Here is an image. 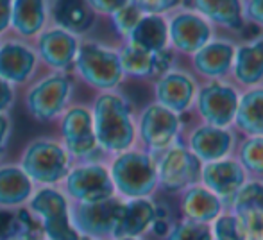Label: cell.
Listing matches in <instances>:
<instances>
[{
  "mask_svg": "<svg viewBox=\"0 0 263 240\" xmlns=\"http://www.w3.org/2000/svg\"><path fill=\"white\" fill-rule=\"evenodd\" d=\"M97 143L106 156H115L138 145L136 113L122 91H99L90 104Z\"/></svg>",
  "mask_w": 263,
  "mask_h": 240,
  "instance_id": "1",
  "label": "cell"
},
{
  "mask_svg": "<svg viewBox=\"0 0 263 240\" xmlns=\"http://www.w3.org/2000/svg\"><path fill=\"white\" fill-rule=\"evenodd\" d=\"M107 169H109V176L113 181L115 194L124 201L156 195V158L143 151L142 147L136 145L133 149L111 156L107 161Z\"/></svg>",
  "mask_w": 263,
  "mask_h": 240,
  "instance_id": "2",
  "label": "cell"
},
{
  "mask_svg": "<svg viewBox=\"0 0 263 240\" xmlns=\"http://www.w3.org/2000/svg\"><path fill=\"white\" fill-rule=\"evenodd\" d=\"M76 77L72 72H47L25 86L24 108L32 120L52 124L72 104Z\"/></svg>",
  "mask_w": 263,
  "mask_h": 240,
  "instance_id": "3",
  "label": "cell"
},
{
  "mask_svg": "<svg viewBox=\"0 0 263 240\" xmlns=\"http://www.w3.org/2000/svg\"><path fill=\"white\" fill-rule=\"evenodd\" d=\"M72 76L97 94L118 90L125 81L117 47H109L97 40H81Z\"/></svg>",
  "mask_w": 263,
  "mask_h": 240,
  "instance_id": "4",
  "label": "cell"
},
{
  "mask_svg": "<svg viewBox=\"0 0 263 240\" xmlns=\"http://www.w3.org/2000/svg\"><path fill=\"white\" fill-rule=\"evenodd\" d=\"M16 163L36 187H59L73 160L59 138L40 136L24 147Z\"/></svg>",
  "mask_w": 263,
  "mask_h": 240,
  "instance_id": "5",
  "label": "cell"
},
{
  "mask_svg": "<svg viewBox=\"0 0 263 240\" xmlns=\"http://www.w3.org/2000/svg\"><path fill=\"white\" fill-rule=\"evenodd\" d=\"M70 199L59 187H38L27 202L43 240H81L70 213Z\"/></svg>",
  "mask_w": 263,
  "mask_h": 240,
  "instance_id": "6",
  "label": "cell"
},
{
  "mask_svg": "<svg viewBox=\"0 0 263 240\" xmlns=\"http://www.w3.org/2000/svg\"><path fill=\"white\" fill-rule=\"evenodd\" d=\"M184 117L176 115L158 102H149L136 113V142L138 147L154 158L165 153L181 140L184 131Z\"/></svg>",
  "mask_w": 263,
  "mask_h": 240,
  "instance_id": "7",
  "label": "cell"
},
{
  "mask_svg": "<svg viewBox=\"0 0 263 240\" xmlns=\"http://www.w3.org/2000/svg\"><path fill=\"white\" fill-rule=\"evenodd\" d=\"M58 138L70 153L73 163L76 161H104V163L109 161V156L102 153L95 138L90 106L70 104L58 120Z\"/></svg>",
  "mask_w": 263,
  "mask_h": 240,
  "instance_id": "8",
  "label": "cell"
},
{
  "mask_svg": "<svg viewBox=\"0 0 263 240\" xmlns=\"http://www.w3.org/2000/svg\"><path fill=\"white\" fill-rule=\"evenodd\" d=\"M240 91L231 79L201 81L194 104L199 122L217 127H233Z\"/></svg>",
  "mask_w": 263,
  "mask_h": 240,
  "instance_id": "9",
  "label": "cell"
},
{
  "mask_svg": "<svg viewBox=\"0 0 263 240\" xmlns=\"http://www.w3.org/2000/svg\"><path fill=\"white\" fill-rule=\"evenodd\" d=\"M158 167V190L168 195H179L186 188L201 183L202 161L177 140L165 153L156 156Z\"/></svg>",
  "mask_w": 263,
  "mask_h": 240,
  "instance_id": "10",
  "label": "cell"
},
{
  "mask_svg": "<svg viewBox=\"0 0 263 240\" xmlns=\"http://www.w3.org/2000/svg\"><path fill=\"white\" fill-rule=\"evenodd\" d=\"M59 188L70 202H97L117 195L104 161H76Z\"/></svg>",
  "mask_w": 263,
  "mask_h": 240,
  "instance_id": "11",
  "label": "cell"
},
{
  "mask_svg": "<svg viewBox=\"0 0 263 240\" xmlns=\"http://www.w3.org/2000/svg\"><path fill=\"white\" fill-rule=\"evenodd\" d=\"M124 199L113 195L97 202H72V223L81 237L93 240H113L117 237Z\"/></svg>",
  "mask_w": 263,
  "mask_h": 240,
  "instance_id": "12",
  "label": "cell"
},
{
  "mask_svg": "<svg viewBox=\"0 0 263 240\" xmlns=\"http://www.w3.org/2000/svg\"><path fill=\"white\" fill-rule=\"evenodd\" d=\"M166 22L170 49L177 56H194L199 49H202L217 36V29L192 9L179 7L174 13L166 14Z\"/></svg>",
  "mask_w": 263,
  "mask_h": 240,
  "instance_id": "13",
  "label": "cell"
},
{
  "mask_svg": "<svg viewBox=\"0 0 263 240\" xmlns=\"http://www.w3.org/2000/svg\"><path fill=\"white\" fill-rule=\"evenodd\" d=\"M199 84L201 81L194 76L192 70L176 66L170 72L158 77L156 81H153L154 102L174 112L176 115L186 117L194 113Z\"/></svg>",
  "mask_w": 263,
  "mask_h": 240,
  "instance_id": "14",
  "label": "cell"
},
{
  "mask_svg": "<svg viewBox=\"0 0 263 240\" xmlns=\"http://www.w3.org/2000/svg\"><path fill=\"white\" fill-rule=\"evenodd\" d=\"M238 138V133L233 127H217V125H208L202 122L192 127H184L183 136H181L184 145L202 163L235 156Z\"/></svg>",
  "mask_w": 263,
  "mask_h": 240,
  "instance_id": "15",
  "label": "cell"
},
{
  "mask_svg": "<svg viewBox=\"0 0 263 240\" xmlns=\"http://www.w3.org/2000/svg\"><path fill=\"white\" fill-rule=\"evenodd\" d=\"M81 40L83 38L68 31L47 25L31 43L36 50L40 65L49 68V72H72Z\"/></svg>",
  "mask_w": 263,
  "mask_h": 240,
  "instance_id": "16",
  "label": "cell"
},
{
  "mask_svg": "<svg viewBox=\"0 0 263 240\" xmlns=\"http://www.w3.org/2000/svg\"><path fill=\"white\" fill-rule=\"evenodd\" d=\"M40 60L31 42L20 38L0 40V77L14 88L27 86L36 76Z\"/></svg>",
  "mask_w": 263,
  "mask_h": 240,
  "instance_id": "17",
  "label": "cell"
},
{
  "mask_svg": "<svg viewBox=\"0 0 263 240\" xmlns=\"http://www.w3.org/2000/svg\"><path fill=\"white\" fill-rule=\"evenodd\" d=\"M235 40L215 36L211 42L190 56V70L199 81L229 79L236 50Z\"/></svg>",
  "mask_w": 263,
  "mask_h": 240,
  "instance_id": "18",
  "label": "cell"
},
{
  "mask_svg": "<svg viewBox=\"0 0 263 240\" xmlns=\"http://www.w3.org/2000/svg\"><path fill=\"white\" fill-rule=\"evenodd\" d=\"M247 179L249 176L235 156L202 163L201 169V184H204L208 190L222 199L226 210Z\"/></svg>",
  "mask_w": 263,
  "mask_h": 240,
  "instance_id": "19",
  "label": "cell"
},
{
  "mask_svg": "<svg viewBox=\"0 0 263 240\" xmlns=\"http://www.w3.org/2000/svg\"><path fill=\"white\" fill-rule=\"evenodd\" d=\"M229 79L240 90L263 84V32L236 43Z\"/></svg>",
  "mask_w": 263,
  "mask_h": 240,
  "instance_id": "20",
  "label": "cell"
},
{
  "mask_svg": "<svg viewBox=\"0 0 263 240\" xmlns=\"http://www.w3.org/2000/svg\"><path fill=\"white\" fill-rule=\"evenodd\" d=\"M243 2L246 0H181V7L201 14L215 29L240 32L247 25Z\"/></svg>",
  "mask_w": 263,
  "mask_h": 240,
  "instance_id": "21",
  "label": "cell"
},
{
  "mask_svg": "<svg viewBox=\"0 0 263 240\" xmlns=\"http://www.w3.org/2000/svg\"><path fill=\"white\" fill-rule=\"evenodd\" d=\"M97 14L86 0H49V24L83 38L95 25Z\"/></svg>",
  "mask_w": 263,
  "mask_h": 240,
  "instance_id": "22",
  "label": "cell"
},
{
  "mask_svg": "<svg viewBox=\"0 0 263 240\" xmlns=\"http://www.w3.org/2000/svg\"><path fill=\"white\" fill-rule=\"evenodd\" d=\"M49 25V0H13L11 29L14 38L32 42Z\"/></svg>",
  "mask_w": 263,
  "mask_h": 240,
  "instance_id": "23",
  "label": "cell"
},
{
  "mask_svg": "<svg viewBox=\"0 0 263 240\" xmlns=\"http://www.w3.org/2000/svg\"><path fill=\"white\" fill-rule=\"evenodd\" d=\"M226 205L220 197L213 194L204 184L197 183L194 187L186 188L179 194V212L181 219L194 220L201 224H211L222 212Z\"/></svg>",
  "mask_w": 263,
  "mask_h": 240,
  "instance_id": "24",
  "label": "cell"
},
{
  "mask_svg": "<svg viewBox=\"0 0 263 240\" xmlns=\"http://www.w3.org/2000/svg\"><path fill=\"white\" fill-rule=\"evenodd\" d=\"M158 202L154 197H140L124 201L120 223L115 238H145L156 219Z\"/></svg>",
  "mask_w": 263,
  "mask_h": 240,
  "instance_id": "25",
  "label": "cell"
},
{
  "mask_svg": "<svg viewBox=\"0 0 263 240\" xmlns=\"http://www.w3.org/2000/svg\"><path fill=\"white\" fill-rule=\"evenodd\" d=\"M36 188L18 163H0V208L16 210L27 206Z\"/></svg>",
  "mask_w": 263,
  "mask_h": 240,
  "instance_id": "26",
  "label": "cell"
},
{
  "mask_svg": "<svg viewBox=\"0 0 263 240\" xmlns=\"http://www.w3.org/2000/svg\"><path fill=\"white\" fill-rule=\"evenodd\" d=\"M233 129L238 136H263V84L240 91Z\"/></svg>",
  "mask_w": 263,
  "mask_h": 240,
  "instance_id": "27",
  "label": "cell"
},
{
  "mask_svg": "<svg viewBox=\"0 0 263 240\" xmlns=\"http://www.w3.org/2000/svg\"><path fill=\"white\" fill-rule=\"evenodd\" d=\"M125 42L153 54L168 49L170 42L166 16L165 14H143Z\"/></svg>",
  "mask_w": 263,
  "mask_h": 240,
  "instance_id": "28",
  "label": "cell"
},
{
  "mask_svg": "<svg viewBox=\"0 0 263 240\" xmlns=\"http://www.w3.org/2000/svg\"><path fill=\"white\" fill-rule=\"evenodd\" d=\"M118 60H120L122 73L125 79L138 81V83H153L156 79L154 72V54L140 49L129 42H120L117 47Z\"/></svg>",
  "mask_w": 263,
  "mask_h": 240,
  "instance_id": "29",
  "label": "cell"
},
{
  "mask_svg": "<svg viewBox=\"0 0 263 240\" xmlns=\"http://www.w3.org/2000/svg\"><path fill=\"white\" fill-rule=\"evenodd\" d=\"M235 158L249 178H263V136H240Z\"/></svg>",
  "mask_w": 263,
  "mask_h": 240,
  "instance_id": "30",
  "label": "cell"
},
{
  "mask_svg": "<svg viewBox=\"0 0 263 240\" xmlns=\"http://www.w3.org/2000/svg\"><path fill=\"white\" fill-rule=\"evenodd\" d=\"M249 208L263 210V178L247 179L228 206V210H231V212H240V210Z\"/></svg>",
  "mask_w": 263,
  "mask_h": 240,
  "instance_id": "31",
  "label": "cell"
},
{
  "mask_svg": "<svg viewBox=\"0 0 263 240\" xmlns=\"http://www.w3.org/2000/svg\"><path fill=\"white\" fill-rule=\"evenodd\" d=\"M142 16H143L142 11H140L138 7L129 0L124 7H120L118 11H115L107 20H109L111 29L115 31V34L120 38V42H125Z\"/></svg>",
  "mask_w": 263,
  "mask_h": 240,
  "instance_id": "32",
  "label": "cell"
},
{
  "mask_svg": "<svg viewBox=\"0 0 263 240\" xmlns=\"http://www.w3.org/2000/svg\"><path fill=\"white\" fill-rule=\"evenodd\" d=\"M165 240H213V233H211L210 224L177 219L174 220L172 230Z\"/></svg>",
  "mask_w": 263,
  "mask_h": 240,
  "instance_id": "33",
  "label": "cell"
},
{
  "mask_svg": "<svg viewBox=\"0 0 263 240\" xmlns=\"http://www.w3.org/2000/svg\"><path fill=\"white\" fill-rule=\"evenodd\" d=\"M210 226L213 240H243L238 217L231 210H224L222 215H218Z\"/></svg>",
  "mask_w": 263,
  "mask_h": 240,
  "instance_id": "34",
  "label": "cell"
},
{
  "mask_svg": "<svg viewBox=\"0 0 263 240\" xmlns=\"http://www.w3.org/2000/svg\"><path fill=\"white\" fill-rule=\"evenodd\" d=\"M238 217L243 240H263V210L249 208L233 212Z\"/></svg>",
  "mask_w": 263,
  "mask_h": 240,
  "instance_id": "35",
  "label": "cell"
},
{
  "mask_svg": "<svg viewBox=\"0 0 263 240\" xmlns=\"http://www.w3.org/2000/svg\"><path fill=\"white\" fill-rule=\"evenodd\" d=\"M143 14H170L181 7V0H131Z\"/></svg>",
  "mask_w": 263,
  "mask_h": 240,
  "instance_id": "36",
  "label": "cell"
},
{
  "mask_svg": "<svg viewBox=\"0 0 263 240\" xmlns=\"http://www.w3.org/2000/svg\"><path fill=\"white\" fill-rule=\"evenodd\" d=\"M22 224L16 217V210L9 208H0V240L9 238L13 233H16L18 230H22ZM25 230V228H24ZM31 231V230H29Z\"/></svg>",
  "mask_w": 263,
  "mask_h": 240,
  "instance_id": "37",
  "label": "cell"
},
{
  "mask_svg": "<svg viewBox=\"0 0 263 240\" xmlns=\"http://www.w3.org/2000/svg\"><path fill=\"white\" fill-rule=\"evenodd\" d=\"M243 16H246L247 25H253L263 31V0H246Z\"/></svg>",
  "mask_w": 263,
  "mask_h": 240,
  "instance_id": "38",
  "label": "cell"
},
{
  "mask_svg": "<svg viewBox=\"0 0 263 240\" xmlns=\"http://www.w3.org/2000/svg\"><path fill=\"white\" fill-rule=\"evenodd\" d=\"M129 0H86V4L91 7L97 16H106L109 18L115 11H118L120 7H124Z\"/></svg>",
  "mask_w": 263,
  "mask_h": 240,
  "instance_id": "39",
  "label": "cell"
},
{
  "mask_svg": "<svg viewBox=\"0 0 263 240\" xmlns=\"http://www.w3.org/2000/svg\"><path fill=\"white\" fill-rule=\"evenodd\" d=\"M16 102V88L0 77V113H9Z\"/></svg>",
  "mask_w": 263,
  "mask_h": 240,
  "instance_id": "40",
  "label": "cell"
},
{
  "mask_svg": "<svg viewBox=\"0 0 263 240\" xmlns=\"http://www.w3.org/2000/svg\"><path fill=\"white\" fill-rule=\"evenodd\" d=\"M11 131H13V119H11V115L9 113H0V163H2L4 156H6Z\"/></svg>",
  "mask_w": 263,
  "mask_h": 240,
  "instance_id": "41",
  "label": "cell"
},
{
  "mask_svg": "<svg viewBox=\"0 0 263 240\" xmlns=\"http://www.w3.org/2000/svg\"><path fill=\"white\" fill-rule=\"evenodd\" d=\"M11 4L13 0H0V40L11 29Z\"/></svg>",
  "mask_w": 263,
  "mask_h": 240,
  "instance_id": "42",
  "label": "cell"
},
{
  "mask_svg": "<svg viewBox=\"0 0 263 240\" xmlns=\"http://www.w3.org/2000/svg\"><path fill=\"white\" fill-rule=\"evenodd\" d=\"M38 238H42L40 237V233H36V231H29V230H18L16 233H13L9 238H6V240H38Z\"/></svg>",
  "mask_w": 263,
  "mask_h": 240,
  "instance_id": "43",
  "label": "cell"
},
{
  "mask_svg": "<svg viewBox=\"0 0 263 240\" xmlns=\"http://www.w3.org/2000/svg\"><path fill=\"white\" fill-rule=\"evenodd\" d=\"M113 240H145V238H113Z\"/></svg>",
  "mask_w": 263,
  "mask_h": 240,
  "instance_id": "44",
  "label": "cell"
},
{
  "mask_svg": "<svg viewBox=\"0 0 263 240\" xmlns=\"http://www.w3.org/2000/svg\"><path fill=\"white\" fill-rule=\"evenodd\" d=\"M81 240H93V238H88V237H81Z\"/></svg>",
  "mask_w": 263,
  "mask_h": 240,
  "instance_id": "45",
  "label": "cell"
},
{
  "mask_svg": "<svg viewBox=\"0 0 263 240\" xmlns=\"http://www.w3.org/2000/svg\"><path fill=\"white\" fill-rule=\"evenodd\" d=\"M38 240H43V238H38Z\"/></svg>",
  "mask_w": 263,
  "mask_h": 240,
  "instance_id": "46",
  "label": "cell"
}]
</instances>
